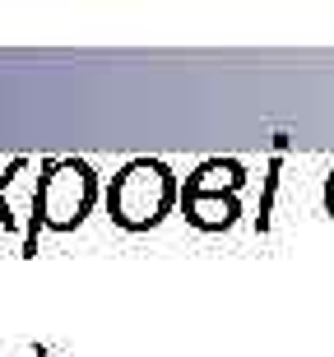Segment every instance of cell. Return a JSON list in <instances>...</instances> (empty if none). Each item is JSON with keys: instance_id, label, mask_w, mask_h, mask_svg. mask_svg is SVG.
<instances>
[{"instance_id": "3957f363", "label": "cell", "mask_w": 334, "mask_h": 357, "mask_svg": "<svg viewBox=\"0 0 334 357\" xmlns=\"http://www.w3.org/2000/svg\"><path fill=\"white\" fill-rule=\"evenodd\" d=\"M176 204H181V213H186L195 227H204V232H218V227L237 223V199L232 195H181Z\"/></svg>"}, {"instance_id": "277c9868", "label": "cell", "mask_w": 334, "mask_h": 357, "mask_svg": "<svg viewBox=\"0 0 334 357\" xmlns=\"http://www.w3.org/2000/svg\"><path fill=\"white\" fill-rule=\"evenodd\" d=\"M237 185H241V167L237 162L214 158V162H200V167L186 176L181 195H232Z\"/></svg>"}, {"instance_id": "5b68a950", "label": "cell", "mask_w": 334, "mask_h": 357, "mask_svg": "<svg viewBox=\"0 0 334 357\" xmlns=\"http://www.w3.org/2000/svg\"><path fill=\"white\" fill-rule=\"evenodd\" d=\"M33 357H52V348H42V344H38V348H33Z\"/></svg>"}, {"instance_id": "7a4b0ae2", "label": "cell", "mask_w": 334, "mask_h": 357, "mask_svg": "<svg viewBox=\"0 0 334 357\" xmlns=\"http://www.w3.org/2000/svg\"><path fill=\"white\" fill-rule=\"evenodd\" d=\"M103 199V181H98L93 162L84 158H42L38 176V223L47 232H75L84 218L93 213Z\"/></svg>"}, {"instance_id": "6da1fadb", "label": "cell", "mask_w": 334, "mask_h": 357, "mask_svg": "<svg viewBox=\"0 0 334 357\" xmlns=\"http://www.w3.org/2000/svg\"><path fill=\"white\" fill-rule=\"evenodd\" d=\"M181 199V185H176L172 167L162 158H130L103 190V209L121 232H149L158 227L172 204Z\"/></svg>"}]
</instances>
